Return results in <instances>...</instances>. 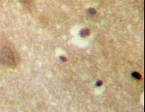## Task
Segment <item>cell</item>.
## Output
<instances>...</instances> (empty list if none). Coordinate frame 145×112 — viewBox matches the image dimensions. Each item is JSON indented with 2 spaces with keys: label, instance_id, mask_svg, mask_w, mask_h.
<instances>
[{
  "label": "cell",
  "instance_id": "7a4b0ae2",
  "mask_svg": "<svg viewBox=\"0 0 145 112\" xmlns=\"http://www.w3.org/2000/svg\"><path fill=\"white\" fill-rule=\"evenodd\" d=\"M88 35V31L87 29H83L81 32V35L82 37H85Z\"/></svg>",
  "mask_w": 145,
  "mask_h": 112
},
{
  "label": "cell",
  "instance_id": "6da1fadb",
  "mask_svg": "<svg viewBox=\"0 0 145 112\" xmlns=\"http://www.w3.org/2000/svg\"><path fill=\"white\" fill-rule=\"evenodd\" d=\"M19 60L16 52L11 47L5 46L0 50V62L3 64L14 67L18 63Z\"/></svg>",
  "mask_w": 145,
  "mask_h": 112
},
{
  "label": "cell",
  "instance_id": "3957f363",
  "mask_svg": "<svg viewBox=\"0 0 145 112\" xmlns=\"http://www.w3.org/2000/svg\"><path fill=\"white\" fill-rule=\"evenodd\" d=\"M19 0L24 4H29L31 1L32 0Z\"/></svg>",
  "mask_w": 145,
  "mask_h": 112
}]
</instances>
